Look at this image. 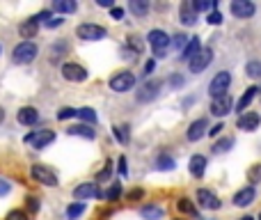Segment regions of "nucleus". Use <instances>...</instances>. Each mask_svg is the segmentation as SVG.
<instances>
[{
  "label": "nucleus",
  "instance_id": "nucleus-1",
  "mask_svg": "<svg viewBox=\"0 0 261 220\" xmlns=\"http://www.w3.org/2000/svg\"><path fill=\"white\" fill-rule=\"evenodd\" d=\"M37 53H39V48H37L35 41H21L18 46H14L12 58L16 64H30L37 58Z\"/></svg>",
  "mask_w": 261,
  "mask_h": 220
},
{
  "label": "nucleus",
  "instance_id": "nucleus-2",
  "mask_svg": "<svg viewBox=\"0 0 261 220\" xmlns=\"http://www.w3.org/2000/svg\"><path fill=\"white\" fill-rule=\"evenodd\" d=\"M147 41H149L151 50H154L156 58H165L167 55V48H169V35L163 30H151L147 35Z\"/></svg>",
  "mask_w": 261,
  "mask_h": 220
},
{
  "label": "nucleus",
  "instance_id": "nucleus-3",
  "mask_svg": "<svg viewBox=\"0 0 261 220\" xmlns=\"http://www.w3.org/2000/svg\"><path fill=\"white\" fill-rule=\"evenodd\" d=\"M76 35L85 41H99L108 35V30H105L103 25H96V23H80V25L76 28Z\"/></svg>",
  "mask_w": 261,
  "mask_h": 220
},
{
  "label": "nucleus",
  "instance_id": "nucleus-4",
  "mask_svg": "<svg viewBox=\"0 0 261 220\" xmlns=\"http://www.w3.org/2000/svg\"><path fill=\"white\" fill-rule=\"evenodd\" d=\"M229 85H231V73H229V71L215 73V78L211 80V85H209V94L213 96V99H218V96L227 94V92H229Z\"/></svg>",
  "mask_w": 261,
  "mask_h": 220
},
{
  "label": "nucleus",
  "instance_id": "nucleus-5",
  "mask_svg": "<svg viewBox=\"0 0 261 220\" xmlns=\"http://www.w3.org/2000/svg\"><path fill=\"white\" fill-rule=\"evenodd\" d=\"M160 87H163V82H160L158 78H154V80H147L144 85H140V90L135 92V99L140 101V103H149V101H154L156 96H158Z\"/></svg>",
  "mask_w": 261,
  "mask_h": 220
},
{
  "label": "nucleus",
  "instance_id": "nucleus-6",
  "mask_svg": "<svg viewBox=\"0 0 261 220\" xmlns=\"http://www.w3.org/2000/svg\"><path fill=\"white\" fill-rule=\"evenodd\" d=\"M133 85H135V76H133L131 71H119L110 78V90L119 92V94H122V92H128Z\"/></svg>",
  "mask_w": 261,
  "mask_h": 220
},
{
  "label": "nucleus",
  "instance_id": "nucleus-7",
  "mask_svg": "<svg viewBox=\"0 0 261 220\" xmlns=\"http://www.w3.org/2000/svg\"><path fill=\"white\" fill-rule=\"evenodd\" d=\"M53 140H55V133L50 131V128H41V131H35V133H30V135H25V142L30 147H35V149H44V147H48Z\"/></svg>",
  "mask_w": 261,
  "mask_h": 220
},
{
  "label": "nucleus",
  "instance_id": "nucleus-8",
  "mask_svg": "<svg viewBox=\"0 0 261 220\" xmlns=\"http://www.w3.org/2000/svg\"><path fill=\"white\" fill-rule=\"evenodd\" d=\"M30 172H32V179H35V181L44 183V186H48V188L57 186V177H55V172L48 170L46 165H32Z\"/></svg>",
  "mask_w": 261,
  "mask_h": 220
},
{
  "label": "nucleus",
  "instance_id": "nucleus-9",
  "mask_svg": "<svg viewBox=\"0 0 261 220\" xmlns=\"http://www.w3.org/2000/svg\"><path fill=\"white\" fill-rule=\"evenodd\" d=\"M211 60H213V50H211V48H201L199 53H197L195 58L188 62V69H190V73H201L211 64Z\"/></svg>",
  "mask_w": 261,
  "mask_h": 220
},
{
  "label": "nucleus",
  "instance_id": "nucleus-10",
  "mask_svg": "<svg viewBox=\"0 0 261 220\" xmlns=\"http://www.w3.org/2000/svg\"><path fill=\"white\" fill-rule=\"evenodd\" d=\"M62 76L69 82H82V80H87V69L76 62H67V64H62Z\"/></svg>",
  "mask_w": 261,
  "mask_h": 220
},
{
  "label": "nucleus",
  "instance_id": "nucleus-11",
  "mask_svg": "<svg viewBox=\"0 0 261 220\" xmlns=\"http://www.w3.org/2000/svg\"><path fill=\"white\" fill-rule=\"evenodd\" d=\"M101 195H103V193H101L99 183H94V181H85L73 188V197H76L78 202H85V200H90V197H101Z\"/></svg>",
  "mask_w": 261,
  "mask_h": 220
},
{
  "label": "nucleus",
  "instance_id": "nucleus-12",
  "mask_svg": "<svg viewBox=\"0 0 261 220\" xmlns=\"http://www.w3.org/2000/svg\"><path fill=\"white\" fill-rule=\"evenodd\" d=\"M197 202H199L201 209H211V211H218L220 206H222L220 197L215 195V193H211L209 188H199V190H197Z\"/></svg>",
  "mask_w": 261,
  "mask_h": 220
},
{
  "label": "nucleus",
  "instance_id": "nucleus-13",
  "mask_svg": "<svg viewBox=\"0 0 261 220\" xmlns=\"http://www.w3.org/2000/svg\"><path fill=\"white\" fill-rule=\"evenodd\" d=\"M231 105H234L231 94H222V96H218V99L211 101V113H213L215 117H224V115H229Z\"/></svg>",
  "mask_w": 261,
  "mask_h": 220
},
{
  "label": "nucleus",
  "instance_id": "nucleus-14",
  "mask_svg": "<svg viewBox=\"0 0 261 220\" xmlns=\"http://www.w3.org/2000/svg\"><path fill=\"white\" fill-rule=\"evenodd\" d=\"M254 12H256V7L250 0H234L231 3V14L236 18H250Z\"/></svg>",
  "mask_w": 261,
  "mask_h": 220
},
{
  "label": "nucleus",
  "instance_id": "nucleus-15",
  "mask_svg": "<svg viewBox=\"0 0 261 220\" xmlns=\"http://www.w3.org/2000/svg\"><path fill=\"white\" fill-rule=\"evenodd\" d=\"M259 124H261V117L256 113H243L241 117H238V122H236V126L241 128V131H256L259 128Z\"/></svg>",
  "mask_w": 261,
  "mask_h": 220
},
{
  "label": "nucleus",
  "instance_id": "nucleus-16",
  "mask_svg": "<svg viewBox=\"0 0 261 220\" xmlns=\"http://www.w3.org/2000/svg\"><path fill=\"white\" fill-rule=\"evenodd\" d=\"M16 119L23 126H35V124L39 122V113H37V108H32V105H23L16 113Z\"/></svg>",
  "mask_w": 261,
  "mask_h": 220
},
{
  "label": "nucleus",
  "instance_id": "nucleus-17",
  "mask_svg": "<svg viewBox=\"0 0 261 220\" xmlns=\"http://www.w3.org/2000/svg\"><path fill=\"white\" fill-rule=\"evenodd\" d=\"M179 16H181V23L183 25H195L197 23V9L190 0H183L181 3V9H179Z\"/></svg>",
  "mask_w": 261,
  "mask_h": 220
},
{
  "label": "nucleus",
  "instance_id": "nucleus-18",
  "mask_svg": "<svg viewBox=\"0 0 261 220\" xmlns=\"http://www.w3.org/2000/svg\"><path fill=\"white\" fill-rule=\"evenodd\" d=\"M206 131H209V122H206L204 117H201V119H195V122H192L190 126H188L186 138H188V140H190V142H197L201 135H204Z\"/></svg>",
  "mask_w": 261,
  "mask_h": 220
},
{
  "label": "nucleus",
  "instance_id": "nucleus-19",
  "mask_svg": "<svg viewBox=\"0 0 261 220\" xmlns=\"http://www.w3.org/2000/svg\"><path fill=\"white\" fill-rule=\"evenodd\" d=\"M254 197H256L254 186H245V188H241V190L234 195V204L243 209V206H250L252 202H254Z\"/></svg>",
  "mask_w": 261,
  "mask_h": 220
},
{
  "label": "nucleus",
  "instance_id": "nucleus-20",
  "mask_svg": "<svg viewBox=\"0 0 261 220\" xmlns=\"http://www.w3.org/2000/svg\"><path fill=\"white\" fill-rule=\"evenodd\" d=\"M204 172H206V158L201 154H195L190 158V174L195 179H201L204 177Z\"/></svg>",
  "mask_w": 261,
  "mask_h": 220
},
{
  "label": "nucleus",
  "instance_id": "nucleus-21",
  "mask_svg": "<svg viewBox=\"0 0 261 220\" xmlns=\"http://www.w3.org/2000/svg\"><path fill=\"white\" fill-rule=\"evenodd\" d=\"M67 131H69V135H80L85 140H94L96 138V131L92 126H87V124H76V126H69Z\"/></svg>",
  "mask_w": 261,
  "mask_h": 220
},
{
  "label": "nucleus",
  "instance_id": "nucleus-22",
  "mask_svg": "<svg viewBox=\"0 0 261 220\" xmlns=\"http://www.w3.org/2000/svg\"><path fill=\"white\" fill-rule=\"evenodd\" d=\"M37 32H39V23L35 18H27L25 23L18 25V35L25 37V41H30V37H37Z\"/></svg>",
  "mask_w": 261,
  "mask_h": 220
},
{
  "label": "nucleus",
  "instance_id": "nucleus-23",
  "mask_svg": "<svg viewBox=\"0 0 261 220\" xmlns=\"http://www.w3.org/2000/svg\"><path fill=\"white\" fill-rule=\"evenodd\" d=\"M201 50V46H199V37H192V39H188V44H186V48L181 50V60H186V62H190L192 58H195L197 53Z\"/></svg>",
  "mask_w": 261,
  "mask_h": 220
},
{
  "label": "nucleus",
  "instance_id": "nucleus-24",
  "mask_svg": "<svg viewBox=\"0 0 261 220\" xmlns=\"http://www.w3.org/2000/svg\"><path fill=\"white\" fill-rule=\"evenodd\" d=\"M256 92H259V90H256V87H247V90H245V94H243L241 96V101H238V105H236V110H238V113H247V108H250V103H252V101H254V96H256Z\"/></svg>",
  "mask_w": 261,
  "mask_h": 220
},
{
  "label": "nucleus",
  "instance_id": "nucleus-25",
  "mask_svg": "<svg viewBox=\"0 0 261 220\" xmlns=\"http://www.w3.org/2000/svg\"><path fill=\"white\" fill-rule=\"evenodd\" d=\"M128 9H131V14H135V16H147V12H149V3L147 0H131L128 3Z\"/></svg>",
  "mask_w": 261,
  "mask_h": 220
},
{
  "label": "nucleus",
  "instance_id": "nucleus-26",
  "mask_svg": "<svg viewBox=\"0 0 261 220\" xmlns=\"http://www.w3.org/2000/svg\"><path fill=\"white\" fill-rule=\"evenodd\" d=\"M53 9L55 12H60V14H73L78 9V5L73 3V0H55Z\"/></svg>",
  "mask_w": 261,
  "mask_h": 220
},
{
  "label": "nucleus",
  "instance_id": "nucleus-27",
  "mask_svg": "<svg viewBox=\"0 0 261 220\" xmlns=\"http://www.w3.org/2000/svg\"><path fill=\"white\" fill-rule=\"evenodd\" d=\"M163 213H165V211L160 209V206H156V204H149V206H144V209H142V218H144V220H160V218H163Z\"/></svg>",
  "mask_w": 261,
  "mask_h": 220
},
{
  "label": "nucleus",
  "instance_id": "nucleus-28",
  "mask_svg": "<svg viewBox=\"0 0 261 220\" xmlns=\"http://www.w3.org/2000/svg\"><path fill=\"white\" fill-rule=\"evenodd\" d=\"M231 145H234L231 138H220V140H215V142H213L211 151H213V154H224V151L231 149Z\"/></svg>",
  "mask_w": 261,
  "mask_h": 220
},
{
  "label": "nucleus",
  "instance_id": "nucleus-29",
  "mask_svg": "<svg viewBox=\"0 0 261 220\" xmlns=\"http://www.w3.org/2000/svg\"><path fill=\"white\" fill-rule=\"evenodd\" d=\"M177 168V160L172 158V156H167V154H163V156H158V158H156V170H174Z\"/></svg>",
  "mask_w": 261,
  "mask_h": 220
},
{
  "label": "nucleus",
  "instance_id": "nucleus-30",
  "mask_svg": "<svg viewBox=\"0 0 261 220\" xmlns=\"http://www.w3.org/2000/svg\"><path fill=\"white\" fill-rule=\"evenodd\" d=\"M112 133H114V138H117L119 142H124V145L131 140V133H128V124H117V126L112 128Z\"/></svg>",
  "mask_w": 261,
  "mask_h": 220
},
{
  "label": "nucleus",
  "instance_id": "nucleus-31",
  "mask_svg": "<svg viewBox=\"0 0 261 220\" xmlns=\"http://www.w3.org/2000/svg\"><path fill=\"white\" fill-rule=\"evenodd\" d=\"M76 115L87 124V126H92V124L96 122V113L92 108H80V110H76Z\"/></svg>",
  "mask_w": 261,
  "mask_h": 220
},
{
  "label": "nucleus",
  "instance_id": "nucleus-32",
  "mask_svg": "<svg viewBox=\"0 0 261 220\" xmlns=\"http://www.w3.org/2000/svg\"><path fill=\"white\" fill-rule=\"evenodd\" d=\"M247 181L254 186V183H261V163H254L250 170H247Z\"/></svg>",
  "mask_w": 261,
  "mask_h": 220
},
{
  "label": "nucleus",
  "instance_id": "nucleus-33",
  "mask_svg": "<svg viewBox=\"0 0 261 220\" xmlns=\"http://www.w3.org/2000/svg\"><path fill=\"white\" fill-rule=\"evenodd\" d=\"M128 48H131V53L140 55V53H142V48H144V41H142L140 37L131 35V37H128Z\"/></svg>",
  "mask_w": 261,
  "mask_h": 220
},
{
  "label": "nucleus",
  "instance_id": "nucleus-34",
  "mask_svg": "<svg viewBox=\"0 0 261 220\" xmlns=\"http://www.w3.org/2000/svg\"><path fill=\"white\" fill-rule=\"evenodd\" d=\"M82 211H85V202H76V204H71V206L67 209L69 220H76L78 215H82Z\"/></svg>",
  "mask_w": 261,
  "mask_h": 220
},
{
  "label": "nucleus",
  "instance_id": "nucleus-35",
  "mask_svg": "<svg viewBox=\"0 0 261 220\" xmlns=\"http://www.w3.org/2000/svg\"><path fill=\"white\" fill-rule=\"evenodd\" d=\"M177 209L181 211V213H192V215L197 213V211H195V206H192V202L188 200V197H181V200L177 202Z\"/></svg>",
  "mask_w": 261,
  "mask_h": 220
},
{
  "label": "nucleus",
  "instance_id": "nucleus-36",
  "mask_svg": "<svg viewBox=\"0 0 261 220\" xmlns=\"http://www.w3.org/2000/svg\"><path fill=\"white\" fill-rule=\"evenodd\" d=\"M245 73L250 78H261V62H256V60L254 62H247L245 64Z\"/></svg>",
  "mask_w": 261,
  "mask_h": 220
},
{
  "label": "nucleus",
  "instance_id": "nucleus-37",
  "mask_svg": "<svg viewBox=\"0 0 261 220\" xmlns=\"http://www.w3.org/2000/svg\"><path fill=\"white\" fill-rule=\"evenodd\" d=\"M105 197H108L110 202H117L119 197H122V183H112V186H110V190L105 193Z\"/></svg>",
  "mask_w": 261,
  "mask_h": 220
},
{
  "label": "nucleus",
  "instance_id": "nucleus-38",
  "mask_svg": "<svg viewBox=\"0 0 261 220\" xmlns=\"http://www.w3.org/2000/svg\"><path fill=\"white\" fill-rule=\"evenodd\" d=\"M206 23H209V25H220V23H222V14H220L218 9L209 12V16H206Z\"/></svg>",
  "mask_w": 261,
  "mask_h": 220
},
{
  "label": "nucleus",
  "instance_id": "nucleus-39",
  "mask_svg": "<svg viewBox=\"0 0 261 220\" xmlns=\"http://www.w3.org/2000/svg\"><path fill=\"white\" fill-rule=\"evenodd\" d=\"M5 220H27V213L25 211H21V209H14V211H9V213L5 215Z\"/></svg>",
  "mask_w": 261,
  "mask_h": 220
},
{
  "label": "nucleus",
  "instance_id": "nucleus-40",
  "mask_svg": "<svg viewBox=\"0 0 261 220\" xmlns=\"http://www.w3.org/2000/svg\"><path fill=\"white\" fill-rule=\"evenodd\" d=\"M169 44H174V48H186V44H188V37L186 35H174V39H169Z\"/></svg>",
  "mask_w": 261,
  "mask_h": 220
},
{
  "label": "nucleus",
  "instance_id": "nucleus-41",
  "mask_svg": "<svg viewBox=\"0 0 261 220\" xmlns=\"http://www.w3.org/2000/svg\"><path fill=\"white\" fill-rule=\"evenodd\" d=\"M71 117H76V108H62L57 113V119L60 122H64V119H71Z\"/></svg>",
  "mask_w": 261,
  "mask_h": 220
},
{
  "label": "nucleus",
  "instance_id": "nucleus-42",
  "mask_svg": "<svg viewBox=\"0 0 261 220\" xmlns=\"http://www.w3.org/2000/svg\"><path fill=\"white\" fill-rule=\"evenodd\" d=\"M27 211H30V213H37V211H39V200H37V197H27Z\"/></svg>",
  "mask_w": 261,
  "mask_h": 220
},
{
  "label": "nucleus",
  "instance_id": "nucleus-43",
  "mask_svg": "<svg viewBox=\"0 0 261 220\" xmlns=\"http://www.w3.org/2000/svg\"><path fill=\"white\" fill-rule=\"evenodd\" d=\"M142 197H144V190H142V188H133V190L128 193V200L131 202H137V200H142Z\"/></svg>",
  "mask_w": 261,
  "mask_h": 220
},
{
  "label": "nucleus",
  "instance_id": "nucleus-44",
  "mask_svg": "<svg viewBox=\"0 0 261 220\" xmlns=\"http://www.w3.org/2000/svg\"><path fill=\"white\" fill-rule=\"evenodd\" d=\"M110 16H112L114 21H122V18H124V9L122 7H110Z\"/></svg>",
  "mask_w": 261,
  "mask_h": 220
},
{
  "label": "nucleus",
  "instance_id": "nucleus-45",
  "mask_svg": "<svg viewBox=\"0 0 261 220\" xmlns=\"http://www.w3.org/2000/svg\"><path fill=\"white\" fill-rule=\"evenodd\" d=\"M32 18H35L37 23H41V21H48V18H53V14H50L48 9H44V12H39L37 16H32Z\"/></svg>",
  "mask_w": 261,
  "mask_h": 220
},
{
  "label": "nucleus",
  "instance_id": "nucleus-46",
  "mask_svg": "<svg viewBox=\"0 0 261 220\" xmlns=\"http://www.w3.org/2000/svg\"><path fill=\"white\" fill-rule=\"evenodd\" d=\"M62 21H64V18L53 16V18H48V21H46V28H57V25H62Z\"/></svg>",
  "mask_w": 261,
  "mask_h": 220
},
{
  "label": "nucleus",
  "instance_id": "nucleus-47",
  "mask_svg": "<svg viewBox=\"0 0 261 220\" xmlns=\"http://www.w3.org/2000/svg\"><path fill=\"white\" fill-rule=\"evenodd\" d=\"M119 174H122V177H126V172H128V170H126V156H119Z\"/></svg>",
  "mask_w": 261,
  "mask_h": 220
},
{
  "label": "nucleus",
  "instance_id": "nucleus-48",
  "mask_svg": "<svg viewBox=\"0 0 261 220\" xmlns=\"http://www.w3.org/2000/svg\"><path fill=\"white\" fill-rule=\"evenodd\" d=\"M110 172H112V165H105L103 172H99V181H105V179L110 177Z\"/></svg>",
  "mask_w": 261,
  "mask_h": 220
},
{
  "label": "nucleus",
  "instance_id": "nucleus-49",
  "mask_svg": "<svg viewBox=\"0 0 261 220\" xmlns=\"http://www.w3.org/2000/svg\"><path fill=\"white\" fill-rule=\"evenodd\" d=\"M222 128H224V124H215V126H211L206 133H209V135H218V133L222 131Z\"/></svg>",
  "mask_w": 261,
  "mask_h": 220
},
{
  "label": "nucleus",
  "instance_id": "nucleus-50",
  "mask_svg": "<svg viewBox=\"0 0 261 220\" xmlns=\"http://www.w3.org/2000/svg\"><path fill=\"white\" fill-rule=\"evenodd\" d=\"M154 69H156V60H149V62L144 64V76H149V73L154 71Z\"/></svg>",
  "mask_w": 261,
  "mask_h": 220
},
{
  "label": "nucleus",
  "instance_id": "nucleus-51",
  "mask_svg": "<svg viewBox=\"0 0 261 220\" xmlns=\"http://www.w3.org/2000/svg\"><path fill=\"white\" fill-rule=\"evenodd\" d=\"M169 85H172V87H181L183 85V78L181 76H172V78H169Z\"/></svg>",
  "mask_w": 261,
  "mask_h": 220
},
{
  "label": "nucleus",
  "instance_id": "nucleus-52",
  "mask_svg": "<svg viewBox=\"0 0 261 220\" xmlns=\"http://www.w3.org/2000/svg\"><path fill=\"white\" fill-rule=\"evenodd\" d=\"M9 193V183L7 181H0V195H7Z\"/></svg>",
  "mask_w": 261,
  "mask_h": 220
},
{
  "label": "nucleus",
  "instance_id": "nucleus-53",
  "mask_svg": "<svg viewBox=\"0 0 261 220\" xmlns=\"http://www.w3.org/2000/svg\"><path fill=\"white\" fill-rule=\"evenodd\" d=\"M99 7H112V3L110 0H99Z\"/></svg>",
  "mask_w": 261,
  "mask_h": 220
},
{
  "label": "nucleus",
  "instance_id": "nucleus-54",
  "mask_svg": "<svg viewBox=\"0 0 261 220\" xmlns=\"http://www.w3.org/2000/svg\"><path fill=\"white\" fill-rule=\"evenodd\" d=\"M3 122H5V110L0 108V124H3Z\"/></svg>",
  "mask_w": 261,
  "mask_h": 220
},
{
  "label": "nucleus",
  "instance_id": "nucleus-55",
  "mask_svg": "<svg viewBox=\"0 0 261 220\" xmlns=\"http://www.w3.org/2000/svg\"><path fill=\"white\" fill-rule=\"evenodd\" d=\"M238 220H254V218H250V215H243V218H238Z\"/></svg>",
  "mask_w": 261,
  "mask_h": 220
},
{
  "label": "nucleus",
  "instance_id": "nucleus-56",
  "mask_svg": "<svg viewBox=\"0 0 261 220\" xmlns=\"http://www.w3.org/2000/svg\"><path fill=\"white\" fill-rule=\"evenodd\" d=\"M259 220H261V215H259Z\"/></svg>",
  "mask_w": 261,
  "mask_h": 220
},
{
  "label": "nucleus",
  "instance_id": "nucleus-57",
  "mask_svg": "<svg viewBox=\"0 0 261 220\" xmlns=\"http://www.w3.org/2000/svg\"><path fill=\"white\" fill-rule=\"evenodd\" d=\"M0 50H3V48H0Z\"/></svg>",
  "mask_w": 261,
  "mask_h": 220
}]
</instances>
